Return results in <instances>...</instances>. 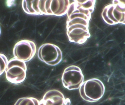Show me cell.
Instances as JSON below:
<instances>
[{
	"mask_svg": "<svg viewBox=\"0 0 125 105\" xmlns=\"http://www.w3.org/2000/svg\"><path fill=\"white\" fill-rule=\"evenodd\" d=\"M94 0H75L67 11V34L70 42L84 44L90 37L89 23L95 5Z\"/></svg>",
	"mask_w": 125,
	"mask_h": 105,
	"instance_id": "cell-1",
	"label": "cell"
},
{
	"mask_svg": "<svg viewBox=\"0 0 125 105\" xmlns=\"http://www.w3.org/2000/svg\"><path fill=\"white\" fill-rule=\"evenodd\" d=\"M104 92V86L102 82L96 78L84 81L79 88L80 96L88 102H97L101 99Z\"/></svg>",
	"mask_w": 125,
	"mask_h": 105,
	"instance_id": "cell-2",
	"label": "cell"
},
{
	"mask_svg": "<svg viewBox=\"0 0 125 105\" xmlns=\"http://www.w3.org/2000/svg\"><path fill=\"white\" fill-rule=\"evenodd\" d=\"M26 71L25 62L14 57L8 61L5 70L6 78L11 83L20 84L25 80Z\"/></svg>",
	"mask_w": 125,
	"mask_h": 105,
	"instance_id": "cell-3",
	"label": "cell"
},
{
	"mask_svg": "<svg viewBox=\"0 0 125 105\" xmlns=\"http://www.w3.org/2000/svg\"><path fill=\"white\" fill-rule=\"evenodd\" d=\"M62 80L64 88L69 90H75L80 88L83 83L84 76L79 67L72 65L65 69Z\"/></svg>",
	"mask_w": 125,
	"mask_h": 105,
	"instance_id": "cell-4",
	"label": "cell"
},
{
	"mask_svg": "<svg viewBox=\"0 0 125 105\" xmlns=\"http://www.w3.org/2000/svg\"><path fill=\"white\" fill-rule=\"evenodd\" d=\"M38 57L44 62L51 66H55L62 59V53L58 46L47 43L42 45L38 50Z\"/></svg>",
	"mask_w": 125,
	"mask_h": 105,
	"instance_id": "cell-5",
	"label": "cell"
},
{
	"mask_svg": "<svg viewBox=\"0 0 125 105\" xmlns=\"http://www.w3.org/2000/svg\"><path fill=\"white\" fill-rule=\"evenodd\" d=\"M36 52V44L29 40L19 41L15 44L13 49L14 58L25 62L31 60Z\"/></svg>",
	"mask_w": 125,
	"mask_h": 105,
	"instance_id": "cell-6",
	"label": "cell"
},
{
	"mask_svg": "<svg viewBox=\"0 0 125 105\" xmlns=\"http://www.w3.org/2000/svg\"><path fill=\"white\" fill-rule=\"evenodd\" d=\"M39 105H71V101L59 91L52 90L45 93Z\"/></svg>",
	"mask_w": 125,
	"mask_h": 105,
	"instance_id": "cell-7",
	"label": "cell"
},
{
	"mask_svg": "<svg viewBox=\"0 0 125 105\" xmlns=\"http://www.w3.org/2000/svg\"><path fill=\"white\" fill-rule=\"evenodd\" d=\"M69 0H46L47 15L63 16L67 14L70 4Z\"/></svg>",
	"mask_w": 125,
	"mask_h": 105,
	"instance_id": "cell-8",
	"label": "cell"
},
{
	"mask_svg": "<svg viewBox=\"0 0 125 105\" xmlns=\"http://www.w3.org/2000/svg\"><path fill=\"white\" fill-rule=\"evenodd\" d=\"M46 0H23L22 6L24 11L31 15H47Z\"/></svg>",
	"mask_w": 125,
	"mask_h": 105,
	"instance_id": "cell-9",
	"label": "cell"
},
{
	"mask_svg": "<svg viewBox=\"0 0 125 105\" xmlns=\"http://www.w3.org/2000/svg\"><path fill=\"white\" fill-rule=\"evenodd\" d=\"M40 101L33 97H22L18 99L14 105H39Z\"/></svg>",
	"mask_w": 125,
	"mask_h": 105,
	"instance_id": "cell-10",
	"label": "cell"
},
{
	"mask_svg": "<svg viewBox=\"0 0 125 105\" xmlns=\"http://www.w3.org/2000/svg\"><path fill=\"white\" fill-rule=\"evenodd\" d=\"M8 61L6 56L3 54L0 53V76L5 71Z\"/></svg>",
	"mask_w": 125,
	"mask_h": 105,
	"instance_id": "cell-11",
	"label": "cell"
},
{
	"mask_svg": "<svg viewBox=\"0 0 125 105\" xmlns=\"http://www.w3.org/2000/svg\"><path fill=\"white\" fill-rule=\"evenodd\" d=\"M123 13L117 11L116 9H114L113 11V14L115 18L117 20V21H120L122 18Z\"/></svg>",
	"mask_w": 125,
	"mask_h": 105,
	"instance_id": "cell-12",
	"label": "cell"
},
{
	"mask_svg": "<svg viewBox=\"0 0 125 105\" xmlns=\"http://www.w3.org/2000/svg\"><path fill=\"white\" fill-rule=\"evenodd\" d=\"M1 34V30H0V35Z\"/></svg>",
	"mask_w": 125,
	"mask_h": 105,
	"instance_id": "cell-13",
	"label": "cell"
}]
</instances>
